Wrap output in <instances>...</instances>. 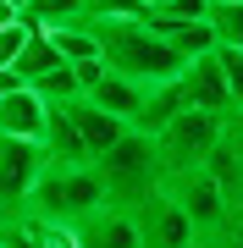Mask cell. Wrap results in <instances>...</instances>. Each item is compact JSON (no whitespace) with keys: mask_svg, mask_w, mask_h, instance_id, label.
I'll return each mask as SVG.
<instances>
[{"mask_svg":"<svg viewBox=\"0 0 243 248\" xmlns=\"http://www.w3.org/2000/svg\"><path fill=\"white\" fill-rule=\"evenodd\" d=\"M83 17H89V11H83ZM89 28H94V39H99V61H105V72L138 83V89L171 83L182 66H188L144 17H89Z\"/></svg>","mask_w":243,"mask_h":248,"instance_id":"cell-1","label":"cell"},{"mask_svg":"<svg viewBox=\"0 0 243 248\" xmlns=\"http://www.w3.org/2000/svg\"><path fill=\"white\" fill-rule=\"evenodd\" d=\"M94 210H105V177L94 166H50L28 199V215L45 226H78Z\"/></svg>","mask_w":243,"mask_h":248,"instance_id":"cell-2","label":"cell"},{"mask_svg":"<svg viewBox=\"0 0 243 248\" xmlns=\"http://www.w3.org/2000/svg\"><path fill=\"white\" fill-rule=\"evenodd\" d=\"M221 133H227V116H210V110H182L155 133V171L161 182L182 177V171H199L210 155L221 149Z\"/></svg>","mask_w":243,"mask_h":248,"instance_id":"cell-3","label":"cell"},{"mask_svg":"<svg viewBox=\"0 0 243 248\" xmlns=\"http://www.w3.org/2000/svg\"><path fill=\"white\" fill-rule=\"evenodd\" d=\"M94 171L105 177V204H111V210H133L149 187H161V171H155V143H149L144 133H133V127H127V133L94 160Z\"/></svg>","mask_w":243,"mask_h":248,"instance_id":"cell-4","label":"cell"},{"mask_svg":"<svg viewBox=\"0 0 243 248\" xmlns=\"http://www.w3.org/2000/svg\"><path fill=\"white\" fill-rule=\"evenodd\" d=\"M133 226H138V248H199L194 221L182 215V204L171 199V187H149L133 204Z\"/></svg>","mask_w":243,"mask_h":248,"instance_id":"cell-5","label":"cell"},{"mask_svg":"<svg viewBox=\"0 0 243 248\" xmlns=\"http://www.w3.org/2000/svg\"><path fill=\"white\" fill-rule=\"evenodd\" d=\"M166 187H171V199L182 204V215L194 221L199 243H205V237H227V226H232V199L221 193V182L210 177L205 166H199V171H182V177H171Z\"/></svg>","mask_w":243,"mask_h":248,"instance_id":"cell-6","label":"cell"},{"mask_svg":"<svg viewBox=\"0 0 243 248\" xmlns=\"http://www.w3.org/2000/svg\"><path fill=\"white\" fill-rule=\"evenodd\" d=\"M45 171H50L45 143L0 138V210L6 215H28V199H33V187H39Z\"/></svg>","mask_w":243,"mask_h":248,"instance_id":"cell-7","label":"cell"},{"mask_svg":"<svg viewBox=\"0 0 243 248\" xmlns=\"http://www.w3.org/2000/svg\"><path fill=\"white\" fill-rule=\"evenodd\" d=\"M182 83V99H188V110H210V116H232V94H227V78L216 66V50L199 55V61H188L177 72Z\"/></svg>","mask_w":243,"mask_h":248,"instance_id":"cell-8","label":"cell"},{"mask_svg":"<svg viewBox=\"0 0 243 248\" xmlns=\"http://www.w3.org/2000/svg\"><path fill=\"white\" fill-rule=\"evenodd\" d=\"M50 127V105L33 89H11L0 94V138H28V143H45Z\"/></svg>","mask_w":243,"mask_h":248,"instance_id":"cell-9","label":"cell"},{"mask_svg":"<svg viewBox=\"0 0 243 248\" xmlns=\"http://www.w3.org/2000/svg\"><path fill=\"white\" fill-rule=\"evenodd\" d=\"M78 248H138V226H133V210H94L89 221L72 226Z\"/></svg>","mask_w":243,"mask_h":248,"instance_id":"cell-10","label":"cell"},{"mask_svg":"<svg viewBox=\"0 0 243 248\" xmlns=\"http://www.w3.org/2000/svg\"><path fill=\"white\" fill-rule=\"evenodd\" d=\"M83 99L99 105L105 116H116V122H127V127H133L138 110H144V89H138V83H127V78H116V72H99L89 89H83Z\"/></svg>","mask_w":243,"mask_h":248,"instance_id":"cell-11","label":"cell"},{"mask_svg":"<svg viewBox=\"0 0 243 248\" xmlns=\"http://www.w3.org/2000/svg\"><path fill=\"white\" fill-rule=\"evenodd\" d=\"M66 110H72V122H78V138H83V149H89V166H94V160L127 133V122L105 116L99 105H89V99H66Z\"/></svg>","mask_w":243,"mask_h":248,"instance_id":"cell-12","label":"cell"},{"mask_svg":"<svg viewBox=\"0 0 243 248\" xmlns=\"http://www.w3.org/2000/svg\"><path fill=\"white\" fill-rule=\"evenodd\" d=\"M45 155L50 166H89V149L78 138V122L66 105H50V127H45Z\"/></svg>","mask_w":243,"mask_h":248,"instance_id":"cell-13","label":"cell"},{"mask_svg":"<svg viewBox=\"0 0 243 248\" xmlns=\"http://www.w3.org/2000/svg\"><path fill=\"white\" fill-rule=\"evenodd\" d=\"M144 22H149L155 33H161L166 45L182 55V61H199V55L216 50V33H210V22H171V17H155V11H149Z\"/></svg>","mask_w":243,"mask_h":248,"instance_id":"cell-14","label":"cell"},{"mask_svg":"<svg viewBox=\"0 0 243 248\" xmlns=\"http://www.w3.org/2000/svg\"><path fill=\"white\" fill-rule=\"evenodd\" d=\"M182 110H188V99H182V83H177V78H171V83H155V89H144V110H138L133 133L155 138V133L171 122V116H182Z\"/></svg>","mask_w":243,"mask_h":248,"instance_id":"cell-15","label":"cell"},{"mask_svg":"<svg viewBox=\"0 0 243 248\" xmlns=\"http://www.w3.org/2000/svg\"><path fill=\"white\" fill-rule=\"evenodd\" d=\"M50 45H55V55H61L66 66H83V61H99V39H94V28H89V17H78V22H61V28H50Z\"/></svg>","mask_w":243,"mask_h":248,"instance_id":"cell-16","label":"cell"},{"mask_svg":"<svg viewBox=\"0 0 243 248\" xmlns=\"http://www.w3.org/2000/svg\"><path fill=\"white\" fill-rule=\"evenodd\" d=\"M55 66H66V61L55 55V45H50L45 33H28V45L17 50V61H11V72H17V83H22V89H33V83H45V78H50Z\"/></svg>","mask_w":243,"mask_h":248,"instance_id":"cell-17","label":"cell"},{"mask_svg":"<svg viewBox=\"0 0 243 248\" xmlns=\"http://www.w3.org/2000/svg\"><path fill=\"white\" fill-rule=\"evenodd\" d=\"M78 17H83V0H28V11H22V22L33 33H50V28L78 22Z\"/></svg>","mask_w":243,"mask_h":248,"instance_id":"cell-18","label":"cell"},{"mask_svg":"<svg viewBox=\"0 0 243 248\" xmlns=\"http://www.w3.org/2000/svg\"><path fill=\"white\" fill-rule=\"evenodd\" d=\"M205 22H210V33H216V45L243 50V0H232V6H210Z\"/></svg>","mask_w":243,"mask_h":248,"instance_id":"cell-19","label":"cell"},{"mask_svg":"<svg viewBox=\"0 0 243 248\" xmlns=\"http://www.w3.org/2000/svg\"><path fill=\"white\" fill-rule=\"evenodd\" d=\"M216 66H221L227 94H232V110H238V105H243V50H232V45H216Z\"/></svg>","mask_w":243,"mask_h":248,"instance_id":"cell-20","label":"cell"},{"mask_svg":"<svg viewBox=\"0 0 243 248\" xmlns=\"http://www.w3.org/2000/svg\"><path fill=\"white\" fill-rule=\"evenodd\" d=\"M28 33H33L28 22H6V28H0V72H6L11 61H17V50L28 45Z\"/></svg>","mask_w":243,"mask_h":248,"instance_id":"cell-21","label":"cell"},{"mask_svg":"<svg viewBox=\"0 0 243 248\" xmlns=\"http://www.w3.org/2000/svg\"><path fill=\"white\" fill-rule=\"evenodd\" d=\"M83 11L89 17H144L138 0H83Z\"/></svg>","mask_w":243,"mask_h":248,"instance_id":"cell-22","label":"cell"},{"mask_svg":"<svg viewBox=\"0 0 243 248\" xmlns=\"http://www.w3.org/2000/svg\"><path fill=\"white\" fill-rule=\"evenodd\" d=\"M210 0H171L166 11H155V17H171V22H205Z\"/></svg>","mask_w":243,"mask_h":248,"instance_id":"cell-23","label":"cell"},{"mask_svg":"<svg viewBox=\"0 0 243 248\" xmlns=\"http://www.w3.org/2000/svg\"><path fill=\"white\" fill-rule=\"evenodd\" d=\"M39 226H45V221H39ZM45 248H78L72 226H45Z\"/></svg>","mask_w":243,"mask_h":248,"instance_id":"cell-24","label":"cell"},{"mask_svg":"<svg viewBox=\"0 0 243 248\" xmlns=\"http://www.w3.org/2000/svg\"><path fill=\"white\" fill-rule=\"evenodd\" d=\"M138 6H144V17H149V11H166L171 0H138Z\"/></svg>","mask_w":243,"mask_h":248,"instance_id":"cell-25","label":"cell"},{"mask_svg":"<svg viewBox=\"0 0 243 248\" xmlns=\"http://www.w3.org/2000/svg\"><path fill=\"white\" fill-rule=\"evenodd\" d=\"M199 248H227V237H205V243H199Z\"/></svg>","mask_w":243,"mask_h":248,"instance_id":"cell-26","label":"cell"},{"mask_svg":"<svg viewBox=\"0 0 243 248\" xmlns=\"http://www.w3.org/2000/svg\"><path fill=\"white\" fill-rule=\"evenodd\" d=\"M210 6H232V0H210Z\"/></svg>","mask_w":243,"mask_h":248,"instance_id":"cell-27","label":"cell"}]
</instances>
